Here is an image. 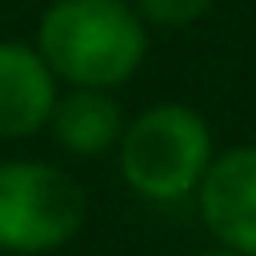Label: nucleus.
I'll return each instance as SVG.
<instances>
[{
    "mask_svg": "<svg viewBox=\"0 0 256 256\" xmlns=\"http://www.w3.org/2000/svg\"><path fill=\"white\" fill-rule=\"evenodd\" d=\"M36 52L72 88H120L148 56V32L124 0H56L36 24Z\"/></svg>",
    "mask_w": 256,
    "mask_h": 256,
    "instance_id": "obj_1",
    "label": "nucleus"
},
{
    "mask_svg": "<svg viewBox=\"0 0 256 256\" xmlns=\"http://www.w3.org/2000/svg\"><path fill=\"white\" fill-rule=\"evenodd\" d=\"M216 144L208 120L188 104H152L124 124L116 164L124 184L152 204H172L196 192Z\"/></svg>",
    "mask_w": 256,
    "mask_h": 256,
    "instance_id": "obj_2",
    "label": "nucleus"
},
{
    "mask_svg": "<svg viewBox=\"0 0 256 256\" xmlns=\"http://www.w3.org/2000/svg\"><path fill=\"white\" fill-rule=\"evenodd\" d=\"M88 216L72 172L48 160H0V252L48 256L68 248Z\"/></svg>",
    "mask_w": 256,
    "mask_h": 256,
    "instance_id": "obj_3",
    "label": "nucleus"
},
{
    "mask_svg": "<svg viewBox=\"0 0 256 256\" xmlns=\"http://www.w3.org/2000/svg\"><path fill=\"white\" fill-rule=\"evenodd\" d=\"M192 196L200 224L220 248L256 256V144L216 152Z\"/></svg>",
    "mask_w": 256,
    "mask_h": 256,
    "instance_id": "obj_4",
    "label": "nucleus"
},
{
    "mask_svg": "<svg viewBox=\"0 0 256 256\" xmlns=\"http://www.w3.org/2000/svg\"><path fill=\"white\" fill-rule=\"evenodd\" d=\"M56 96V76L36 44L0 40V140H24L48 128Z\"/></svg>",
    "mask_w": 256,
    "mask_h": 256,
    "instance_id": "obj_5",
    "label": "nucleus"
},
{
    "mask_svg": "<svg viewBox=\"0 0 256 256\" xmlns=\"http://www.w3.org/2000/svg\"><path fill=\"white\" fill-rule=\"evenodd\" d=\"M48 128L68 156L92 160V156H104L120 144L124 112L104 88H72L68 96H56Z\"/></svg>",
    "mask_w": 256,
    "mask_h": 256,
    "instance_id": "obj_6",
    "label": "nucleus"
},
{
    "mask_svg": "<svg viewBox=\"0 0 256 256\" xmlns=\"http://www.w3.org/2000/svg\"><path fill=\"white\" fill-rule=\"evenodd\" d=\"M216 0H136V12L144 24L156 28H188L212 12Z\"/></svg>",
    "mask_w": 256,
    "mask_h": 256,
    "instance_id": "obj_7",
    "label": "nucleus"
},
{
    "mask_svg": "<svg viewBox=\"0 0 256 256\" xmlns=\"http://www.w3.org/2000/svg\"><path fill=\"white\" fill-rule=\"evenodd\" d=\"M196 256H236V252H228V248L216 244V248H204V252H196Z\"/></svg>",
    "mask_w": 256,
    "mask_h": 256,
    "instance_id": "obj_8",
    "label": "nucleus"
},
{
    "mask_svg": "<svg viewBox=\"0 0 256 256\" xmlns=\"http://www.w3.org/2000/svg\"><path fill=\"white\" fill-rule=\"evenodd\" d=\"M0 256H4V252H0Z\"/></svg>",
    "mask_w": 256,
    "mask_h": 256,
    "instance_id": "obj_9",
    "label": "nucleus"
}]
</instances>
